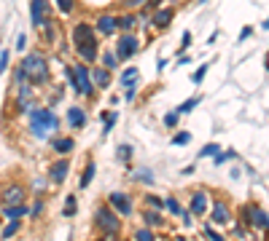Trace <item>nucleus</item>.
<instances>
[{"label":"nucleus","mask_w":269,"mask_h":241,"mask_svg":"<svg viewBox=\"0 0 269 241\" xmlns=\"http://www.w3.org/2000/svg\"><path fill=\"white\" fill-rule=\"evenodd\" d=\"M108 105H111V107H116V105H119V96H116V94H113V96H108Z\"/></svg>","instance_id":"bf43d9fd"},{"label":"nucleus","mask_w":269,"mask_h":241,"mask_svg":"<svg viewBox=\"0 0 269 241\" xmlns=\"http://www.w3.org/2000/svg\"><path fill=\"white\" fill-rule=\"evenodd\" d=\"M49 188H51L49 177H32L30 183H27V190L32 193V196H46V193H49Z\"/></svg>","instance_id":"c756f323"},{"label":"nucleus","mask_w":269,"mask_h":241,"mask_svg":"<svg viewBox=\"0 0 269 241\" xmlns=\"http://www.w3.org/2000/svg\"><path fill=\"white\" fill-rule=\"evenodd\" d=\"M162 124H165V129H178V124H181V113L178 110H167L165 115H162Z\"/></svg>","instance_id":"c03bdc74"},{"label":"nucleus","mask_w":269,"mask_h":241,"mask_svg":"<svg viewBox=\"0 0 269 241\" xmlns=\"http://www.w3.org/2000/svg\"><path fill=\"white\" fill-rule=\"evenodd\" d=\"M25 201H30V190L25 183H19V179H8V183L0 188V207L25 204Z\"/></svg>","instance_id":"1a4fd4ad"},{"label":"nucleus","mask_w":269,"mask_h":241,"mask_svg":"<svg viewBox=\"0 0 269 241\" xmlns=\"http://www.w3.org/2000/svg\"><path fill=\"white\" fill-rule=\"evenodd\" d=\"M210 201H213V196H210L205 188H196V190L189 193V207L186 209H189L196 220H202V217L210 212Z\"/></svg>","instance_id":"dca6fc26"},{"label":"nucleus","mask_w":269,"mask_h":241,"mask_svg":"<svg viewBox=\"0 0 269 241\" xmlns=\"http://www.w3.org/2000/svg\"><path fill=\"white\" fill-rule=\"evenodd\" d=\"M92 81H95V89L97 91H108L111 83H113V72L100 67V65H92Z\"/></svg>","instance_id":"aec40b11"},{"label":"nucleus","mask_w":269,"mask_h":241,"mask_svg":"<svg viewBox=\"0 0 269 241\" xmlns=\"http://www.w3.org/2000/svg\"><path fill=\"white\" fill-rule=\"evenodd\" d=\"M202 236L207 238V241H226V236L218 231V228H213V223H205L202 225Z\"/></svg>","instance_id":"79ce46f5"},{"label":"nucleus","mask_w":269,"mask_h":241,"mask_svg":"<svg viewBox=\"0 0 269 241\" xmlns=\"http://www.w3.org/2000/svg\"><path fill=\"white\" fill-rule=\"evenodd\" d=\"M70 166H73L70 155H57V158L49 164V169H46V177H49L51 188L65 185V179H67V174H70Z\"/></svg>","instance_id":"f8f14e48"},{"label":"nucleus","mask_w":269,"mask_h":241,"mask_svg":"<svg viewBox=\"0 0 269 241\" xmlns=\"http://www.w3.org/2000/svg\"><path fill=\"white\" fill-rule=\"evenodd\" d=\"M62 214H65V217H76V214H78V198H76V193H67V196H65Z\"/></svg>","instance_id":"58836bf2"},{"label":"nucleus","mask_w":269,"mask_h":241,"mask_svg":"<svg viewBox=\"0 0 269 241\" xmlns=\"http://www.w3.org/2000/svg\"><path fill=\"white\" fill-rule=\"evenodd\" d=\"M19 65H22V70L27 72V81L38 91L41 89L46 91V86L54 81V75H51V59H49V51H43V48L25 51V54L19 56Z\"/></svg>","instance_id":"7ed1b4c3"},{"label":"nucleus","mask_w":269,"mask_h":241,"mask_svg":"<svg viewBox=\"0 0 269 241\" xmlns=\"http://www.w3.org/2000/svg\"><path fill=\"white\" fill-rule=\"evenodd\" d=\"M41 214H46V196H32L30 198V217H27V220H41Z\"/></svg>","instance_id":"2f4dec72"},{"label":"nucleus","mask_w":269,"mask_h":241,"mask_svg":"<svg viewBox=\"0 0 269 241\" xmlns=\"http://www.w3.org/2000/svg\"><path fill=\"white\" fill-rule=\"evenodd\" d=\"M235 158H240V155H237V150H218V153H216L210 161H213V166H224V164L235 161Z\"/></svg>","instance_id":"a19ab883"},{"label":"nucleus","mask_w":269,"mask_h":241,"mask_svg":"<svg viewBox=\"0 0 269 241\" xmlns=\"http://www.w3.org/2000/svg\"><path fill=\"white\" fill-rule=\"evenodd\" d=\"M191 43H194V32L191 30H186L183 35H181V46H178V51H175V54H186V51H189V48H191Z\"/></svg>","instance_id":"49530a36"},{"label":"nucleus","mask_w":269,"mask_h":241,"mask_svg":"<svg viewBox=\"0 0 269 241\" xmlns=\"http://www.w3.org/2000/svg\"><path fill=\"white\" fill-rule=\"evenodd\" d=\"M186 65H191V56L189 54H181L178 56V67H186Z\"/></svg>","instance_id":"6e6d98bb"},{"label":"nucleus","mask_w":269,"mask_h":241,"mask_svg":"<svg viewBox=\"0 0 269 241\" xmlns=\"http://www.w3.org/2000/svg\"><path fill=\"white\" fill-rule=\"evenodd\" d=\"M127 179H130V183L151 188L156 183V174H154V169H151V166H127Z\"/></svg>","instance_id":"6ab92c4d"},{"label":"nucleus","mask_w":269,"mask_h":241,"mask_svg":"<svg viewBox=\"0 0 269 241\" xmlns=\"http://www.w3.org/2000/svg\"><path fill=\"white\" fill-rule=\"evenodd\" d=\"M95 241H124L119 233H97V238Z\"/></svg>","instance_id":"864d4df0"},{"label":"nucleus","mask_w":269,"mask_h":241,"mask_svg":"<svg viewBox=\"0 0 269 241\" xmlns=\"http://www.w3.org/2000/svg\"><path fill=\"white\" fill-rule=\"evenodd\" d=\"M25 120H27V134L35 142H49L57 131H62V115L49 105H38L25 115Z\"/></svg>","instance_id":"f03ea898"},{"label":"nucleus","mask_w":269,"mask_h":241,"mask_svg":"<svg viewBox=\"0 0 269 241\" xmlns=\"http://www.w3.org/2000/svg\"><path fill=\"white\" fill-rule=\"evenodd\" d=\"M194 172H196V161H194V164H186V166L181 169V174H183V177H191Z\"/></svg>","instance_id":"5fc2aeb1"},{"label":"nucleus","mask_w":269,"mask_h":241,"mask_svg":"<svg viewBox=\"0 0 269 241\" xmlns=\"http://www.w3.org/2000/svg\"><path fill=\"white\" fill-rule=\"evenodd\" d=\"M105 201H108L111 207L116 209V214H119L121 220H132V214H135V196H132V193H127V190H111Z\"/></svg>","instance_id":"9d476101"},{"label":"nucleus","mask_w":269,"mask_h":241,"mask_svg":"<svg viewBox=\"0 0 269 241\" xmlns=\"http://www.w3.org/2000/svg\"><path fill=\"white\" fill-rule=\"evenodd\" d=\"M54 14V8L49 0H30V27L41 30V24Z\"/></svg>","instance_id":"f3484780"},{"label":"nucleus","mask_w":269,"mask_h":241,"mask_svg":"<svg viewBox=\"0 0 269 241\" xmlns=\"http://www.w3.org/2000/svg\"><path fill=\"white\" fill-rule=\"evenodd\" d=\"M264 233H266V236H269V223H266V228H264Z\"/></svg>","instance_id":"680f3d73"},{"label":"nucleus","mask_w":269,"mask_h":241,"mask_svg":"<svg viewBox=\"0 0 269 241\" xmlns=\"http://www.w3.org/2000/svg\"><path fill=\"white\" fill-rule=\"evenodd\" d=\"M266 70H269V51H266Z\"/></svg>","instance_id":"0e129e2a"},{"label":"nucleus","mask_w":269,"mask_h":241,"mask_svg":"<svg viewBox=\"0 0 269 241\" xmlns=\"http://www.w3.org/2000/svg\"><path fill=\"white\" fill-rule=\"evenodd\" d=\"M183 209H186V207L181 204L178 196H167V198H165V214H170V217H181Z\"/></svg>","instance_id":"f704fd0d"},{"label":"nucleus","mask_w":269,"mask_h":241,"mask_svg":"<svg viewBox=\"0 0 269 241\" xmlns=\"http://www.w3.org/2000/svg\"><path fill=\"white\" fill-rule=\"evenodd\" d=\"M119 86L124 89V86H132V83H140V70L135 67V65H127V67H121L119 70Z\"/></svg>","instance_id":"bb28decb"},{"label":"nucleus","mask_w":269,"mask_h":241,"mask_svg":"<svg viewBox=\"0 0 269 241\" xmlns=\"http://www.w3.org/2000/svg\"><path fill=\"white\" fill-rule=\"evenodd\" d=\"M237 217L248 231H264L266 223H269V214L259 207V204H245V207H240Z\"/></svg>","instance_id":"6e6552de"},{"label":"nucleus","mask_w":269,"mask_h":241,"mask_svg":"<svg viewBox=\"0 0 269 241\" xmlns=\"http://www.w3.org/2000/svg\"><path fill=\"white\" fill-rule=\"evenodd\" d=\"M216 41H218V30H216V32H210V35H207V46H213Z\"/></svg>","instance_id":"13d9d810"},{"label":"nucleus","mask_w":269,"mask_h":241,"mask_svg":"<svg viewBox=\"0 0 269 241\" xmlns=\"http://www.w3.org/2000/svg\"><path fill=\"white\" fill-rule=\"evenodd\" d=\"M132 241H159V233L148 225H140L132 231Z\"/></svg>","instance_id":"473e14b6"},{"label":"nucleus","mask_w":269,"mask_h":241,"mask_svg":"<svg viewBox=\"0 0 269 241\" xmlns=\"http://www.w3.org/2000/svg\"><path fill=\"white\" fill-rule=\"evenodd\" d=\"M11 51L14 48H0V75H6L11 70Z\"/></svg>","instance_id":"de8ad7c7"},{"label":"nucleus","mask_w":269,"mask_h":241,"mask_svg":"<svg viewBox=\"0 0 269 241\" xmlns=\"http://www.w3.org/2000/svg\"><path fill=\"white\" fill-rule=\"evenodd\" d=\"M253 32H256V27H253V24H245V27H242V32L237 35V41H240V43H245L248 38H253Z\"/></svg>","instance_id":"603ef678"},{"label":"nucleus","mask_w":269,"mask_h":241,"mask_svg":"<svg viewBox=\"0 0 269 241\" xmlns=\"http://www.w3.org/2000/svg\"><path fill=\"white\" fill-rule=\"evenodd\" d=\"M49 145V150L54 153V155H70L76 150V137H70V134H62V131H57V134L46 142Z\"/></svg>","instance_id":"a211bd4d"},{"label":"nucleus","mask_w":269,"mask_h":241,"mask_svg":"<svg viewBox=\"0 0 269 241\" xmlns=\"http://www.w3.org/2000/svg\"><path fill=\"white\" fill-rule=\"evenodd\" d=\"M92 223H95L97 233H119V236H121V231H124V220L116 214V209L111 207L108 201H100L97 207H95Z\"/></svg>","instance_id":"20e7f679"},{"label":"nucleus","mask_w":269,"mask_h":241,"mask_svg":"<svg viewBox=\"0 0 269 241\" xmlns=\"http://www.w3.org/2000/svg\"><path fill=\"white\" fill-rule=\"evenodd\" d=\"M3 223H6V220H3V214H0V228H3Z\"/></svg>","instance_id":"e2e57ef3"},{"label":"nucleus","mask_w":269,"mask_h":241,"mask_svg":"<svg viewBox=\"0 0 269 241\" xmlns=\"http://www.w3.org/2000/svg\"><path fill=\"white\" fill-rule=\"evenodd\" d=\"M62 124L70 129V134H78V131H84L89 126V110L84 105H67Z\"/></svg>","instance_id":"9b49d317"},{"label":"nucleus","mask_w":269,"mask_h":241,"mask_svg":"<svg viewBox=\"0 0 269 241\" xmlns=\"http://www.w3.org/2000/svg\"><path fill=\"white\" fill-rule=\"evenodd\" d=\"M116 124H119V113H116V110H108V115H105V120H102V131H100V137H108L111 131L116 129Z\"/></svg>","instance_id":"ea45409f"},{"label":"nucleus","mask_w":269,"mask_h":241,"mask_svg":"<svg viewBox=\"0 0 269 241\" xmlns=\"http://www.w3.org/2000/svg\"><path fill=\"white\" fill-rule=\"evenodd\" d=\"M3 220H27L30 217V201L25 204H11V207H0Z\"/></svg>","instance_id":"4be33fe9"},{"label":"nucleus","mask_w":269,"mask_h":241,"mask_svg":"<svg viewBox=\"0 0 269 241\" xmlns=\"http://www.w3.org/2000/svg\"><path fill=\"white\" fill-rule=\"evenodd\" d=\"M119 32H137V14L135 11H121L119 14Z\"/></svg>","instance_id":"cd10ccee"},{"label":"nucleus","mask_w":269,"mask_h":241,"mask_svg":"<svg viewBox=\"0 0 269 241\" xmlns=\"http://www.w3.org/2000/svg\"><path fill=\"white\" fill-rule=\"evenodd\" d=\"M95 174H97V161L86 155V164L81 169V177H78V190H86L92 183H95Z\"/></svg>","instance_id":"5701e85b"},{"label":"nucleus","mask_w":269,"mask_h":241,"mask_svg":"<svg viewBox=\"0 0 269 241\" xmlns=\"http://www.w3.org/2000/svg\"><path fill=\"white\" fill-rule=\"evenodd\" d=\"M259 30H269V16H266V19L261 22V27H259Z\"/></svg>","instance_id":"052dcab7"},{"label":"nucleus","mask_w":269,"mask_h":241,"mask_svg":"<svg viewBox=\"0 0 269 241\" xmlns=\"http://www.w3.org/2000/svg\"><path fill=\"white\" fill-rule=\"evenodd\" d=\"M135 14H137V32H151V14L148 11L137 8Z\"/></svg>","instance_id":"37998d69"},{"label":"nucleus","mask_w":269,"mask_h":241,"mask_svg":"<svg viewBox=\"0 0 269 241\" xmlns=\"http://www.w3.org/2000/svg\"><path fill=\"white\" fill-rule=\"evenodd\" d=\"M92 24H95L100 38H116L119 35V14H113V11H100Z\"/></svg>","instance_id":"4468645a"},{"label":"nucleus","mask_w":269,"mask_h":241,"mask_svg":"<svg viewBox=\"0 0 269 241\" xmlns=\"http://www.w3.org/2000/svg\"><path fill=\"white\" fill-rule=\"evenodd\" d=\"M97 65L105 67V70H111V72H119L121 70V62H119V56H116L113 48H102L100 56H97Z\"/></svg>","instance_id":"b1692460"},{"label":"nucleus","mask_w":269,"mask_h":241,"mask_svg":"<svg viewBox=\"0 0 269 241\" xmlns=\"http://www.w3.org/2000/svg\"><path fill=\"white\" fill-rule=\"evenodd\" d=\"M132 155H135V145L132 142H121V145H116V150H113V158L121 166H132Z\"/></svg>","instance_id":"a878e982"},{"label":"nucleus","mask_w":269,"mask_h":241,"mask_svg":"<svg viewBox=\"0 0 269 241\" xmlns=\"http://www.w3.org/2000/svg\"><path fill=\"white\" fill-rule=\"evenodd\" d=\"M196 3H200V6H202V3H207V0H196Z\"/></svg>","instance_id":"338daca9"},{"label":"nucleus","mask_w":269,"mask_h":241,"mask_svg":"<svg viewBox=\"0 0 269 241\" xmlns=\"http://www.w3.org/2000/svg\"><path fill=\"white\" fill-rule=\"evenodd\" d=\"M175 14H178L175 3H165L162 8H156L154 14H151V30H156V32H167V30L172 27V22H175Z\"/></svg>","instance_id":"2eb2a0df"},{"label":"nucleus","mask_w":269,"mask_h":241,"mask_svg":"<svg viewBox=\"0 0 269 241\" xmlns=\"http://www.w3.org/2000/svg\"><path fill=\"white\" fill-rule=\"evenodd\" d=\"M210 223H216V228H226L231 225V204L224 196H216L210 201Z\"/></svg>","instance_id":"ddd939ff"},{"label":"nucleus","mask_w":269,"mask_h":241,"mask_svg":"<svg viewBox=\"0 0 269 241\" xmlns=\"http://www.w3.org/2000/svg\"><path fill=\"white\" fill-rule=\"evenodd\" d=\"M156 70H159V72H165V70H167V59H165V56H162L159 62H156Z\"/></svg>","instance_id":"4d7b16f0"},{"label":"nucleus","mask_w":269,"mask_h":241,"mask_svg":"<svg viewBox=\"0 0 269 241\" xmlns=\"http://www.w3.org/2000/svg\"><path fill=\"white\" fill-rule=\"evenodd\" d=\"M170 142L175 145V148H186V145L191 142V131H186V129H175V131H172V137H170Z\"/></svg>","instance_id":"4c0bfd02"},{"label":"nucleus","mask_w":269,"mask_h":241,"mask_svg":"<svg viewBox=\"0 0 269 241\" xmlns=\"http://www.w3.org/2000/svg\"><path fill=\"white\" fill-rule=\"evenodd\" d=\"M22 231H25V220H6L3 228H0V241H11V238H16Z\"/></svg>","instance_id":"393cba45"},{"label":"nucleus","mask_w":269,"mask_h":241,"mask_svg":"<svg viewBox=\"0 0 269 241\" xmlns=\"http://www.w3.org/2000/svg\"><path fill=\"white\" fill-rule=\"evenodd\" d=\"M200 102H202V94H196V96H189V99H183L175 110H178L181 115H189V113H194L196 107H200Z\"/></svg>","instance_id":"72a5a7b5"},{"label":"nucleus","mask_w":269,"mask_h":241,"mask_svg":"<svg viewBox=\"0 0 269 241\" xmlns=\"http://www.w3.org/2000/svg\"><path fill=\"white\" fill-rule=\"evenodd\" d=\"M57 16H73L78 8V0H51Z\"/></svg>","instance_id":"c85d7f7f"},{"label":"nucleus","mask_w":269,"mask_h":241,"mask_svg":"<svg viewBox=\"0 0 269 241\" xmlns=\"http://www.w3.org/2000/svg\"><path fill=\"white\" fill-rule=\"evenodd\" d=\"M137 83H132V86H124V91H121V99L127 102V105H132V102H137Z\"/></svg>","instance_id":"8fccbe9b"},{"label":"nucleus","mask_w":269,"mask_h":241,"mask_svg":"<svg viewBox=\"0 0 269 241\" xmlns=\"http://www.w3.org/2000/svg\"><path fill=\"white\" fill-rule=\"evenodd\" d=\"M175 241H186V238H183V236H178V238H175Z\"/></svg>","instance_id":"69168bd1"},{"label":"nucleus","mask_w":269,"mask_h":241,"mask_svg":"<svg viewBox=\"0 0 269 241\" xmlns=\"http://www.w3.org/2000/svg\"><path fill=\"white\" fill-rule=\"evenodd\" d=\"M14 51L22 56V51H27V32H19L16 35V43H14Z\"/></svg>","instance_id":"3c124183"},{"label":"nucleus","mask_w":269,"mask_h":241,"mask_svg":"<svg viewBox=\"0 0 269 241\" xmlns=\"http://www.w3.org/2000/svg\"><path fill=\"white\" fill-rule=\"evenodd\" d=\"M218 150H221V145H218V142H207V145H202V148H200L196 158H213Z\"/></svg>","instance_id":"a18cd8bd"},{"label":"nucleus","mask_w":269,"mask_h":241,"mask_svg":"<svg viewBox=\"0 0 269 241\" xmlns=\"http://www.w3.org/2000/svg\"><path fill=\"white\" fill-rule=\"evenodd\" d=\"M140 48H143V41H140V35L137 32H119L116 35V46H113V51L116 56H119V62H130L132 56L140 54Z\"/></svg>","instance_id":"423d86ee"},{"label":"nucleus","mask_w":269,"mask_h":241,"mask_svg":"<svg viewBox=\"0 0 269 241\" xmlns=\"http://www.w3.org/2000/svg\"><path fill=\"white\" fill-rule=\"evenodd\" d=\"M67 38L70 46H73V56L78 62H86V65H97V56L102 51V38L97 35L95 24L86 22V19H78L73 27L67 30Z\"/></svg>","instance_id":"f257e3e1"},{"label":"nucleus","mask_w":269,"mask_h":241,"mask_svg":"<svg viewBox=\"0 0 269 241\" xmlns=\"http://www.w3.org/2000/svg\"><path fill=\"white\" fill-rule=\"evenodd\" d=\"M65 35V30H62V16H57V14H51L49 19H46L43 24H41V30H38V38H41V48H46V51H51V48L60 43V38Z\"/></svg>","instance_id":"0eeeda50"},{"label":"nucleus","mask_w":269,"mask_h":241,"mask_svg":"<svg viewBox=\"0 0 269 241\" xmlns=\"http://www.w3.org/2000/svg\"><path fill=\"white\" fill-rule=\"evenodd\" d=\"M22 83H30V81H27V72L22 70V65L16 62L14 67H11V91H14L16 86H22Z\"/></svg>","instance_id":"e433bc0d"},{"label":"nucleus","mask_w":269,"mask_h":241,"mask_svg":"<svg viewBox=\"0 0 269 241\" xmlns=\"http://www.w3.org/2000/svg\"><path fill=\"white\" fill-rule=\"evenodd\" d=\"M140 223L148 225V228H154V231H159V228H167V223H165V212L148 209V207H143V212H140Z\"/></svg>","instance_id":"412c9836"},{"label":"nucleus","mask_w":269,"mask_h":241,"mask_svg":"<svg viewBox=\"0 0 269 241\" xmlns=\"http://www.w3.org/2000/svg\"><path fill=\"white\" fill-rule=\"evenodd\" d=\"M207 70H210V62H202L200 67H196V70L191 72V83H194V86H200V83L205 81V75H207Z\"/></svg>","instance_id":"09e8293b"},{"label":"nucleus","mask_w":269,"mask_h":241,"mask_svg":"<svg viewBox=\"0 0 269 241\" xmlns=\"http://www.w3.org/2000/svg\"><path fill=\"white\" fill-rule=\"evenodd\" d=\"M170 3H175V0H170Z\"/></svg>","instance_id":"774afa93"},{"label":"nucleus","mask_w":269,"mask_h":241,"mask_svg":"<svg viewBox=\"0 0 269 241\" xmlns=\"http://www.w3.org/2000/svg\"><path fill=\"white\" fill-rule=\"evenodd\" d=\"M46 89H49V96H46V102H43V105H49V107H57V105L62 102V94H65V89H62V86H54V81H51V83H49V86H46Z\"/></svg>","instance_id":"c9c22d12"},{"label":"nucleus","mask_w":269,"mask_h":241,"mask_svg":"<svg viewBox=\"0 0 269 241\" xmlns=\"http://www.w3.org/2000/svg\"><path fill=\"white\" fill-rule=\"evenodd\" d=\"M140 201H143V207H148V209L165 212V198H162L159 193H154V190H146L143 196H140Z\"/></svg>","instance_id":"7c9ffc66"},{"label":"nucleus","mask_w":269,"mask_h":241,"mask_svg":"<svg viewBox=\"0 0 269 241\" xmlns=\"http://www.w3.org/2000/svg\"><path fill=\"white\" fill-rule=\"evenodd\" d=\"M73 70H76V96H81V99H86V102H97L100 91L95 89V81H92V65L76 59Z\"/></svg>","instance_id":"39448f33"}]
</instances>
